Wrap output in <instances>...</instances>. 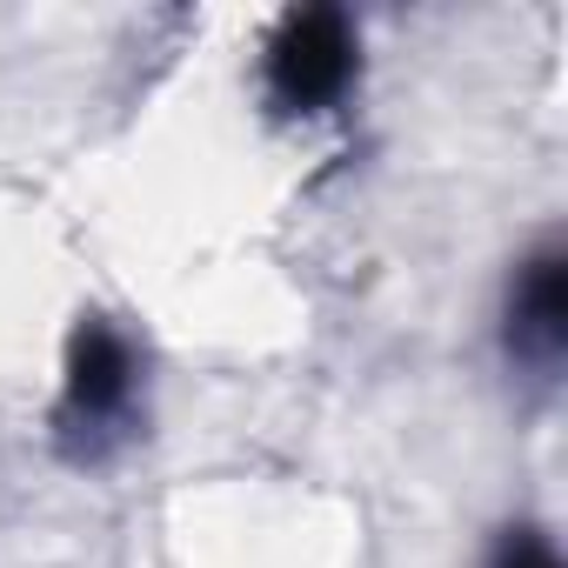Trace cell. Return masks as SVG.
Instances as JSON below:
<instances>
[{
	"label": "cell",
	"mask_w": 568,
	"mask_h": 568,
	"mask_svg": "<svg viewBox=\"0 0 568 568\" xmlns=\"http://www.w3.org/2000/svg\"><path fill=\"white\" fill-rule=\"evenodd\" d=\"M141 408V348L121 322L81 315L61 362V402H54V448L68 462H101L114 442L134 435Z\"/></svg>",
	"instance_id": "obj_1"
},
{
	"label": "cell",
	"mask_w": 568,
	"mask_h": 568,
	"mask_svg": "<svg viewBox=\"0 0 568 568\" xmlns=\"http://www.w3.org/2000/svg\"><path fill=\"white\" fill-rule=\"evenodd\" d=\"M362 74V34L342 8H295L281 14L261 48V94L281 121H308L348 101Z\"/></svg>",
	"instance_id": "obj_2"
},
{
	"label": "cell",
	"mask_w": 568,
	"mask_h": 568,
	"mask_svg": "<svg viewBox=\"0 0 568 568\" xmlns=\"http://www.w3.org/2000/svg\"><path fill=\"white\" fill-rule=\"evenodd\" d=\"M568 348V247L541 241L508 288V355L535 375H548Z\"/></svg>",
	"instance_id": "obj_3"
},
{
	"label": "cell",
	"mask_w": 568,
	"mask_h": 568,
	"mask_svg": "<svg viewBox=\"0 0 568 568\" xmlns=\"http://www.w3.org/2000/svg\"><path fill=\"white\" fill-rule=\"evenodd\" d=\"M488 568H561V555H555V541L541 528H501Z\"/></svg>",
	"instance_id": "obj_4"
}]
</instances>
